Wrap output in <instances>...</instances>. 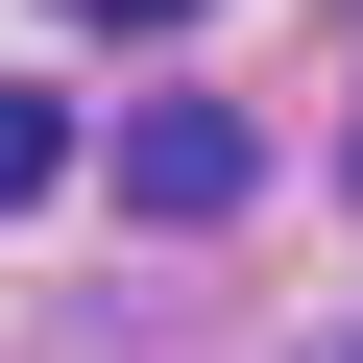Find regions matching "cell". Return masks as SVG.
I'll list each match as a JSON object with an SVG mask.
<instances>
[{
    "mask_svg": "<svg viewBox=\"0 0 363 363\" xmlns=\"http://www.w3.org/2000/svg\"><path fill=\"white\" fill-rule=\"evenodd\" d=\"M121 194H145V218H242V121H218V97H145V121H121Z\"/></svg>",
    "mask_w": 363,
    "mask_h": 363,
    "instance_id": "6da1fadb",
    "label": "cell"
},
{
    "mask_svg": "<svg viewBox=\"0 0 363 363\" xmlns=\"http://www.w3.org/2000/svg\"><path fill=\"white\" fill-rule=\"evenodd\" d=\"M0 194H49V97H0Z\"/></svg>",
    "mask_w": 363,
    "mask_h": 363,
    "instance_id": "7a4b0ae2",
    "label": "cell"
},
{
    "mask_svg": "<svg viewBox=\"0 0 363 363\" xmlns=\"http://www.w3.org/2000/svg\"><path fill=\"white\" fill-rule=\"evenodd\" d=\"M97 25H194V0H97Z\"/></svg>",
    "mask_w": 363,
    "mask_h": 363,
    "instance_id": "3957f363",
    "label": "cell"
}]
</instances>
